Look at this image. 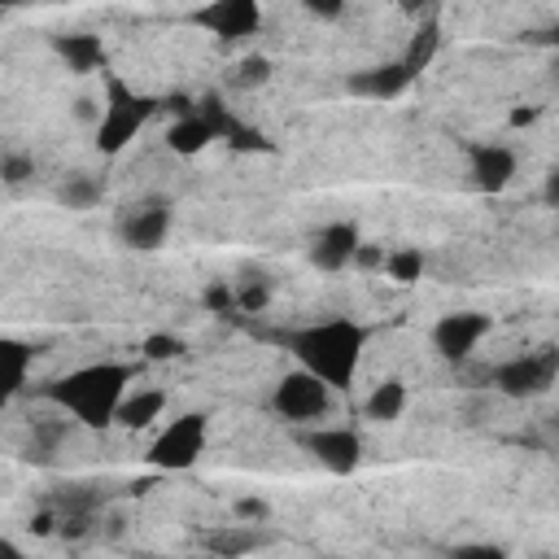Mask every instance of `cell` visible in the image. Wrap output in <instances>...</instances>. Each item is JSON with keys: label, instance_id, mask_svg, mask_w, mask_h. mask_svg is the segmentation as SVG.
Instances as JSON below:
<instances>
[{"label": "cell", "instance_id": "52a82bcc", "mask_svg": "<svg viewBox=\"0 0 559 559\" xmlns=\"http://www.w3.org/2000/svg\"><path fill=\"white\" fill-rule=\"evenodd\" d=\"M493 319L485 310H450L432 323V349L445 358V362H467L476 354V345L489 336Z\"/></svg>", "mask_w": 559, "mask_h": 559}, {"label": "cell", "instance_id": "2e32d148", "mask_svg": "<svg viewBox=\"0 0 559 559\" xmlns=\"http://www.w3.org/2000/svg\"><path fill=\"white\" fill-rule=\"evenodd\" d=\"M218 135H214V127L197 114V109H188V114H179L175 122H170V131H166V148L170 153H179V157H197L201 148H210Z\"/></svg>", "mask_w": 559, "mask_h": 559}, {"label": "cell", "instance_id": "cb8c5ba5", "mask_svg": "<svg viewBox=\"0 0 559 559\" xmlns=\"http://www.w3.org/2000/svg\"><path fill=\"white\" fill-rule=\"evenodd\" d=\"M57 201L70 205V210H92L100 201V179L92 175H70L61 188H57Z\"/></svg>", "mask_w": 559, "mask_h": 559}, {"label": "cell", "instance_id": "8fae6325", "mask_svg": "<svg viewBox=\"0 0 559 559\" xmlns=\"http://www.w3.org/2000/svg\"><path fill=\"white\" fill-rule=\"evenodd\" d=\"M467 175L480 192H502L515 179V153L507 144H472L467 148Z\"/></svg>", "mask_w": 559, "mask_h": 559}, {"label": "cell", "instance_id": "484cf974", "mask_svg": "<svg viewBox=\"0 0 559 559\" xmlns=\"http://www.w3.org/2000/svg\"><path fill=\"white\" fill-rule=\"evenodd\" d=\"M179 354H183V341H179V336L153 332V336L144 341V358H148V362H170V358H179Z\"/></svg>", "mask_w": 559, "mask_h": 559}, {"label": "cell", "instance_id": "5b68a950", "mask_svg": "<svg viewBox=\"0 0 559 559\" xmlns=\"http://www.w3.org/2000/svg\"><path fill=\"white\" fill-rule=\"evenodd\" d=\"M555 376H559V349L555 345H542L533 354L507 358V362H498L489 371V380H493V389L502 397H542V393H550Z\"/></svg>", "mask_w": 559, "mask_h": 559}, {"label": "cell", "instance_id": "d6986e66", "mask_svg": "<svg viewBox=\"0 0 559 559\" xmlns=\"http://www.w3.org/2000/svg\"><path fill=\"white\" fill-rule=\"evenodd\" d=\"M201 546H205V550H214V555H245V550L266 546V533H258V528L245 520V524H227V528L205 533V537H201Z\"/></svg>", "mask_w": 559, "mask_h": 559}, {"label": "cell", "instance_id": "1f68e13d", "mask_svg": "<svg viewBox=\"0 0 559 559\" xmlns=\"http://www.w3.org/2000/svg\"><path fill=\"white\" fill-rule=\"evenodd\" d=\"M52 528H57V515H52V511H39V515L31 520V533H39V537H48Z\"/></svg>", "mask_w": 559, "mask_h": 559}, {"label": "cell", "instance_id": "44dd1931", "mask_svg": "<svg viewBox=\"0 0 559 559\" xmlns=\"http://www.w3.org/2000/svg\"><path fill=\"white\" fill-rule=\"evenodd\" d=\"M424 266H428V258H424V249H419V245L384 249V262H380V271H384L393 284H419Z\"/></svg>", "mask_w": 559, "mask_h": 559}, {"label": "cell", "instance_id": "277c9868", "mask_svg": "<svg viewBox=\"0 0 559 559\" xmlns=\"http://www.w3.org/2000/svg\"><path fill=\"white\" fill-rule=\"evenodd\" d=\"M205 441H210V415L201 411H188V415H175L148 445V467L157 472H188L201 454H205Z\"/></svg>", "mask_w": 559, "mask_h": 559}, {"label": "cell", "instance_id": "4fadbf2b", "mask_svg": "<svg viewBox=\"0 0 559 559\" xmlns=\"http://www.w3.org/2000/svg\"><path fill=\"white\" fill-rule=\"evenodd\" d=\"M411 70L402 66V61H393V66H371V70H358V74H349V92L354 96H367V100H393V96H402L406 87H411Z\"/></svg>", "mask_w": 559, "mask_h": 559}, {"label": "cell", "instance_id": "9c48e42d", "mask_svg": "<svg viewBox=\"0 0 559 559\" xmlns=\"http://www.w3.org/2000/svg\"><path fill=\"white\" fill-rule=\"evenodd\" d=\"M301 445L336 476H349L362 463V437L354 428H314L301 437Z\"/></svg>", "mask_w": 559, "mask_h": 559}, {"label": "cell", "instance_id": "8992f818", "mask_svg": "<svg viewBox=\"0 0 559 559\" xmlns=\"http://www.w3.org/2000/svg\"><path fill=\"white\" fill-rule=\"evenodd\" d=\"M271 406L288 424H314V419H323L332 411V384H323L314 371L297 367V371L280 376V384L271 393Z\"/></svg>", "mask_w": 559, "mask_h": 559}, {"label": "cell", "instance_id": "7a4b0ae2", "mask_svg": "<svg viewBox=\"0 0 559 559\" xmlns=\"http://www.w3.org/2000/svg\"><path fill=\"white\" fill-rule=\"evenodd\" d=\"M362 345H367V328L354 319H323L288 336V349L297 354V362L332 389H349L362 362Z\"/></svg>", "mask_w": 559, "mask_h": 559}, {"label": "cell", "instance_id": "d590c367", "mask_svg": "<svg viewBox=\"0 0 559 559\" xmlns=\"http://www.w3.org/2000/svg\"><path fill=\"white\" fill-rule=\"evenodd\" d=\"M0 4H22V0H0Z\"/></svg>", "mask_w": 559, "mask_h": 559}, {"label": "cell", "instance_id": "30bf717a", "mask_svg": "<svg viewBox=\"0 0 559 559\" xmlns=\"http://www.w3.org/2000/svg\"><path fill=\"white\" fill-rule=\"evenodd\" d=\"M118 236H122L127 249H157V245H166V236H170V210H166V201L135 205L118 223Z\"/></svg>", "mask_w": 559, "mask_h": 559}, {"label": "cell", "instance_id": "e0dca14e", "mask_svg": "<svg viewBox=\"0 0 559 559\" xmlns=\"http://www.w3.org/2000/svg\"><path fill=\"white\" fill-rule=\"evenodd\" d=\"M166 411V393L162 389H140V393H122L118 411H114V424H122L127 432H140L148 428L153 419H162Z\"/></svg>", "mask_w": 559, "mask_h": 559}, {"label": "cell", "instance_id": "7402d4cb", "mask_svg": "<svg viewBox=\"0 0 559 559\" xmlns=\"http://www.w3.org/2000/svg\"><path fill=\"white\" fill-rule=\"evenodd\" d=\"M66 432H70V419L35 424V432H31V441H26V459H31V463H52L57 450H61V441H66Z\"/></svg>", "mask_w": 559, "mask_h": 559}, {"label": "cell", "instance_id": "4316f807", "mask_svg": "<svg viewBox=\"0 0 559 559\" xmlns=\"http://www.w3.org/2000/svg\"><path fill=\"white\" fill-rule=\"evenodd\" d=\"M31 175H35V162L26 153H4L0 157V179L4 183H26Z\"/></svg>", "mask_w": 559, "mask_h": 559}, {"label": "cell", "instance_id": "ffe728a7", "mask_svg": "<svg viewBox=\"0 0 559 559\" xmlns=\"http://www.w3.org/2000/svg\"><path fill=\"white\" fill-rule=\"evenodd\" d=\"M437 48H441V26H437L432 17H424V22L415 26V35H411V44H406V57H402V66H406L411 74H424V70L432 66V57H437Z\"/></svg>", "mask_w": 559, "mask_h": 559}, {"label": "cell", "instance_id": "9a60e30c", "mask_svg": "<svg viewBox=\"0 0 559 559\" xmlns=\"http://www.w3.org/2000/svg\"><path fill=\"white\" fill-rule=\"evenodd\" d=\"M52 48H57V57L70 66V74H92V70H100V66L109 61V57H105V44H100L96 35H87V31L57 35Z\"/></svg>", "mask_w": 559, "mask_h": 559}, {"label": "cell", "instance_id": "d6a6232c", "mask_svg": "<svg viewBox=\"0 0 559 559\" xmlns=\"http://www.w3.org/2000/svg\"><path fill=\"white\" fill-rule=\"evenodd\" d=\"M397 9H402L406 17H424V13L432 9V0H397Z\"/></svg>", "mask_w": 559, "mask_h": 559}, {"label": "cell", "instance_id": "3957f363", "mask_svg": "<svg viewBox=\"0 0 559 559\" xmlns=\"http://www.w3.org/2000/svg\"><path fill=\"white\" fill-rule=\"evenodd\" d=\"M153 109H157V100L153 96H140V92H131L122 79H114L109 74V83H105V105H100V118H96V148L105 153V157H114V153H122L135 135H140V127L153 118Z\"/></svg>", "mask_w": 559, "mask_h": 559}, {"label": "cell", "instance_id": "83f0119b", "mask_svg": "<svg viewBox=\"0 0 559 559\" xmlns=\"http://www.w3.org/2000/svg\"><path fill=\"white\" fill-rule=\"evenodd\" d=\"M201 301H205V310H214V314H231V310H236L231 284H210V288L201 293Z\"/></svg>", "mask_w": 559, "mask_h": 559}, {"label": "cell", "instance_id": "5bb4252c", "mask_svg": "<svg viewBox=\"0 0 559 559\" xmlns=\"http://www.w3.org/2000/svg\"><path fill=\"white\" fill-rule=\"evenodd\" d=\"M35 362V349L26 341H13V336H0V411L22 393L26 384V371Z\"/></svg>", "mask_w": 559, "mask_h": 559}, {"label": "cell", "instance_id": "ac0fdd59", "mask_svg": "<svg viewBox=\"0 0 559 559\" xmlns=\"http://www.w3.org/2000/svg\"><path fill=\"white\" fill-rule=\"evenodd\" d=\"M402 411H406V384H402L397 376L380 380V384L367 393V402H362V415H367L371 424H393V419H402Z\"/></svg>", "mask_w": 559, "mask_h": 559}, {"label": "cell", "instance_id": "ba28073f", "mask_svg": "<svg viewBox=\"0 0 559 559\" xmlns=\"http://www.w3.org/2000/svg\"><path fill=\"white\" fill-rule=\"evenodd\" d=\"M192 22L201 31H210L214 39H223V44L249 39L262 26V0H210L192 13Z\"/></svg>", "mask_w": 559, "mask_h": 559}, {"label": "cell", "instance_id": "f546056e", "mask_svg": "<svg viewBox=\"0 0 559 559\" xmlns=\"http://www.w3.org/2000/svg\"><path fill=\"white\" fill-rule=\"evenodd\" d=\"M236 520H266V502H258V498H240V502H236Z\"/></svg>", "mask_w": 559, "mask_h": 559}, {"label": "cell", "instance_id": "4dcf8cb0", "mask_svg": "<svg viewBox=\"0 0 559 559\" xmlns=\"http://www.w3.org/2000/svg\"><path fill=\"white\" fill-rule=\"evenodd\" d=\"M314 17H341V9H345V0H301Z\"/></svg>", "mask_w": 559, "mask_h": 559}, {"label": "cell", "instance_id": "603a6c76", "mask_svg": "<svg viewBox=\"0 0 559 559\" xmlns=\"http://www.w3.org/2000/svg\"><path fill=\"white\" fill-rule=\"evenodd\" d=\"M231 301H236V310L258 314V310L271 306V284H266L258 271H249V275H240V280L231 284Z\"/></svg>", "mask_w": 559, "mask_h": 559}, {"label": "cell", "instance_id": "836d02e7", "mask_svg": "<svg viewBox=\"0 0 559 559\" xmlns=\"http://www.w3.org/2000/svg\"><path fill=\"white\" fill-rule=\"evenodd\" d=\"M537 114L542 109H511V127H528V122H537Z\"/></svg>", "mask_w": 559, "mask_h": 559}, {"label": "cell", "instance_id": "6da1fadb", "mask_svg": "<svg viewBox=\"0 0 559 559\" xmlns=\"http://www.w3.org/2000/svg\"><path fill=\"white\" fill-rule=\"evenodd\" d=\"M131 380H135L131 362H87V367L66 371L61 380H52L44 389V397L52 406H61L74 424L100 432V428L114 424V411H118V402H122Z\"/></svg>", "mask_w": 559, "mask_h": 559}, {"label": "cell", "instance_id": "f1b7e54d", "mask_svg": "<svg viewBox=\"0 0 559 559\" xmlns=\"http://www.w3.org/2000/svg\"><path fill=\"white\" fill-rule=\"evenodd\" d=\"M380 262H384V245H367V240H358L349 266H358V271H380Z\"/></svg>", "mask_w": 559, "mask_h": 559}, {"label": "cell", "instance_id": "d4e9b609", "mask_svg": "<svg viewBox=\"0 0 559 559\" xmlns=\"http://www.w3.org/2000/svg\"><path fill=\"white\" fill-rule=\"evenodd\" d=\"M262 83H271V57L249 52V57H240V61L231 66V87L253 92V87H262Z\"/></svg>", "mask_w": 559, "mask_h": 559}, {"label": "cell", "instance_id": "e575fe53", "mask_svg": "<svg viewBox=\"0 0 559 559\" xmlns=\"http://www.w3.org/2000/svg\"><path fill=\"white\" fill-rule=\"evenodd\" d=\"M454 555H480V559H498V546H459Z\"/></svg>", "mask_w": 559, "mask_h": 559}, {"label": "cell", "instance_id": "7c38bea8", "mask_svg": "<svg viewBox=\"0 0 559 559\" xmlns=\"http://www.w3.org/2000/svg\"><path fill=\"white\" fill-rule=\"evenodd\" d=\"M358 227L354 223H328L314 240H310V262L319 266V271H345L349 266V258H354V249H358Z\"/></svg>", "mask_w": 559, "mask_h": 559}]
</instances>
